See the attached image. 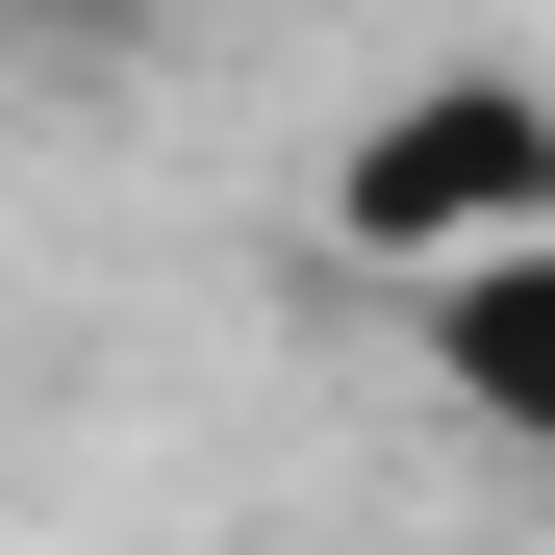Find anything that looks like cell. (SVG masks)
<instances>
[{
  "label": "cell",
  "instance_id": "6da1fadb",
  "mask_svg": "<svg viewBox=\"0 0 555 555\" xmlns=\"http://www.w3.org/2000/svg\"><path fill=\"white\" fill-rule=\"evenodd\" d=\"M328 228L379 278H454V253L555 228V102H530V76H404V102L328 152Z\"/></svg>",
  "mask_w": 555,
  "mask_h": 555
},
{
  "label": "cell",
  "instance_id": "3957f363",
  "mask_svg": "<svg viewBox=\"0 0 555 555\" xmlns=\"http://www.w3.org/2000/svg\"><path fill=\"white\" fill-rule=\"evenodd\" d=\"M0 26H26V51H127L152 0H0Z\"/></svg>",
  "mask_w": 555,
  "mask_h": 555
},
{
  "label": "cell",
  "instance_id": "7a4b0ae2",
  "mask_svg": "<svg viewBox=\"0 0 555 555\" xmlns=\"http://www.w3.org/2000/svg\"><path fill=\"white\" fill-rule=\"evenodd\" d=\"M404 328H429V379L480 404V429H530V454H555V228H505V253L404 278Z\"/></svg>",
  "mask_w": 555,
  "mask_h": 555
}]
</instances>
